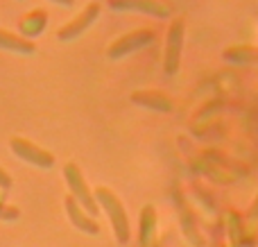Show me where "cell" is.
Returning a JSON list of instances; mask_svg holds the SVG:
<instances>
[{
  "mask_svg": "<svg viewBox=\"0 0 258 247\" xmlns=\"http://www.w3.org/2000/svg\"><path fill=\"white\" fill-rule=\"evenodd\" d=\"M100 14H102V5H100L98 0L89 3L75 18H71L68 23H63V25L59 27V30H57V39L61 41V43H71V41L80 39V36L84 34V32H89V27L98 21Z\"/></svg>",
  "mask_w": 258,
  "mask_h": 247,
  "instance_id": "cell-6",
  "label": "cell"
},
{
  "mask_svg": "<svg viewBox=\"0 0 258 247\" xmlns=\"http://www.w3.org/2000/svg\"><path fill=\"white\" fill-rule=\"evenodd\" d=\"M154 236H156V213L152 207H145L141 211V245L154 247Z\"/></svg>",
  "mask_w": 258,
  "mask_h": 247,
  "instance_id": "cell-13",
  "label": "cell"
},
{
  "mask_svg": "<svg viewBox=\"0 0 258 247\" xmlns=\"http://www.w3.org/2000/svg\"><path fill=\"white\" fill-rule=\"evenodd\" d=\"M52 5H57V7H73L75 5V0H50Z\"/></svg>",
  "mask_w": 258,
  "mask_h": 247,
  "instance_id": "cell-15",
  "label": "cell"
},
{
  "mask_svg": "<svg viewBox=\"0 0 258 247\" xmlns=\"http://www.w3.org/2000/svg\"><path fill=\"white\" fill-rule=\"evenodd\" d=\"M183 39H186V21L181 16L172 18L165 32V48H163V71L165 75H177L181 66Z\"/></svg>",
  "mask_w": 258,
  "mask_h": 247,
  "instance_id": "cell-2",
  "label": "cell"
},
{
  "mask_svg": "<svg viewBox=\"0 0 258 247\" xmlns=\"http://www.w3.org/2000/svg\"><path fill=\"white\" fill-rule=\"evenodd\" d=\"M12 184H14L12 175H9L5 168H0V189H3V191H9V189H12Z\"/></svg>",
  "mask_w": 258,
  "mask_h": 247,
  "instance_id": "cell-14",
  "label": "cell"
},
{
  "mask_svg": "<svg viewBox=\"0 0 258 247\" xmlns=\"http://www.w3.org/2000/svg\"><path fill=\"white\" fill-rule=\"evenodd\" d=\"M5 207H7V204H3V202H0V216H3V211H5Z\"/></svg>",
  "mask_w": 258,
  "mask_h": 247,
  "instance_id": "cell-16",
  "label": "cell"
},
{
  "mask_svg": "<svg viewBox=\"0 0 258 247\" xmlns=\"http://www.w3.org/2000/svg\"><path fill=\"white\" fill-rule=\"evenodd\" d=\"M109 7L113 12H134L145 14L154 18H170L172 16V5L165 0H109Z\"/></svg>",
  "mask_w": 258,
  "mask_h": 247,
  "instance_id": "cell-7",
  "label": "cell"
},
{
  "mask_svg": "<svg viewBox=\"0 0 258 247\" xmlns=\"http://www.w3.org/2000/svg\"><path fill=\"white\" fill-rule=\"evenodd\" d=\"M45 27H48V14L43 9H32V12L23 14L21 21H18V34L34 41L36 36L43 34Z\"/></svg>",
  "mask_w": 258,
  "mask_h": 247,
  "instance_id": "cell-10",
  "label": "cell"
},
{
  "mask_svg": "<svg viewBox=\"0 0 258 247\" xmlns=\"http://www.w3.org/2000/svg\"><path fill=\"white\" fill-rule=\"evenodd\" d=\"M222 57L229 64H242V66H258V45H229L222 50Z\"/></svg>",
  "mask_w": 258,
  "mask_h": 247,
  "instance_id": "cell-12",
  "label": "cell"
},
{
  "mask_svg": "<svg viewBox=\"0 0 258 247\" xmlns=\"http://www.w3.org/2000/svg\"><path fill=\"white\" fill-rule=\"evenodd\" d=\"M63 209H66L68 220H71L80 231L91 234V236H98L100 234V225L95 222V218L91 216L89 211H84V209L80 207V202H77L73 195H66V198H63Z\"/></svg>",
  "mask_w": 258,
  "mask_h": 247,
  "instance_id": "cell-9",
  "label": "cell"
},
{
  "mask_svg": "<svg viewBox=\"0 0 258 247\" xmlns=\"http://www.w3.org/2000/svg\"><path fill=\"white\" fill-rule=\"evenodd\" d=\"M9 150H12L14 157H18L21 161L30 163V166H34V168H41V170H50V168L54 166V154L30 139L12 136V139H9Z\"/></svg>",
  "mask_w": 258,
  "mask_h": 247,
  "instance_id": "cell-5",
  "label": "cell"
},
{
  "mask_svg": "<svg viewBox=\"0 0 258 247\" xmlns=\"http://www.w3.org/2000/svg\"><path fill=\"white\" fill-rule=\"evenodd\" d=\"M0 50L27 57V54L36 52V43L30 39H25V36L16 34V32H9V30H3V27H0Z\"/></svg>",
  "mask_w": 258,
  "mask_h": 247,
  "instance_id": "cell-11",
  "label": "cell"
},
{
  "mask_svg": "<svg viewBox=\"0 0 258 247\" xmlns=\"http://www.w3.org/2000/svg\"><path fill=\"white\" fill-rule=\"evenodd\" d=\"M154 41H156V32L152 27H138V30H132L127 34L118 36L116 41H111V45L107 48V57L111 61H118V59H125L127 54L152 45Z\"/></svg>",
  "mask_w": 258,
  "mask_h": 247,
  "instance_id": "cell-4",
  "label": "cell"
},
{
  "mask_svg": "<svg viewBox=\"0 0 258 247\" xmlns=\"http://www.w3.org/2000/svg\"><path fill=\"white\" fill-rule=\"evenodd\" d=\"M93 193H95V200H98L100 209L109 216V222H111L116 240L125 245L129 240V234H132V231H129V216L125 211V204H122L120 198H118L111 189H107V186H98Z\"/></svg>",
  "mask_w": 258,
  "mask_h": 247,
  "instance_id": "cell-1",
  "label": "cell"
},
{
  "mask_svg": "<svg viewBox=\"0 0 258 247\" xmlns=\"http://www.w3.org/2000/svg\"><path fill=\"white\" fill-rule=\"evenodd\" d=\"M136 107H143V109H150V111H159V113H170L174 109V102L165 91H159V89H138L129 95Z\"/></svg>",
  "mask_w": 258,
  "mask_h": 247,
  "instance_id": "cell-8",
  "label": "cell"
},
{
  "mask_svg": "<svg viewBox=\"0 0 258 247\" xmlns=\"http://www.w3.org/2000/svg\"><path fill=\"white\" fill-rule=\"evenodd\" d=\"M63 179H66V186H68V195H73V198L80 202V207L84 209V211H89L93 218L98 216L100 204H98V200H95V193L89 189V184H86L84 175H82L80 166H77L75 161H68L66 166H63Z\"/></svg>",
  "mask_w": 258,
  "mask_h": 247,
  "instance_id": "cell-3",
  "label": "cell"
}]
</instances>
